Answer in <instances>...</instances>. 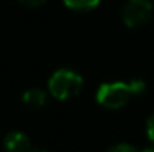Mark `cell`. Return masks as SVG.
I'll return each mask as SVG.
<instances>
[{"mask_svg":"<svg viewBox=\"0 0 154 152\" xmlns=\"http://www.w3.org/2000/svg\"><path fill=\"white\" fill-rule=\"evenodd\" d=\"M145 88V82L141 79L130 82H106L99 87L96 93V100L106 109H120L126 106L133 97L141 96Z\"/></svg>","mask_w":154,"mask_h":152,"instance_id":"obj_1","label":"cell"},{"mask_svg":"<svg viewBox=\"0 0 154 152\" xmlns=\"http://www.w3.org/2000/svg\"><path fill=\"white\" fill-rule=\"evenodd\" d=\"M82 76L69 69H60L54 72L48 81L50 93L58 100H67L78 96L82 90Z\"/></svg>","mask_w":154,"mask_h":152,"instance_id":"obj_2","label":"cell"},{"mask_svg":"<svg viewBox=\"0 0 154 152\" xmlns=\"http://www.w3.org/2000/svg\"><path fill=\"white\" fill-rule=\"evenodd\" d=\"M153 15V3L150 0H127L123 7V21L130 28L145 25Z\"/></svg>","mask_w":154,"mask_h":152,"instance_id":"obj_3","label":"cell"},{"mask_svg":"<svg viewBox=\"0 0 154 152\" xmlns=\"http://www.w3.org/2000/svg\"><path fill=\"white\" fill-rule=\"evenodd\" d=\"M3 148L6 152H29L32 148L30 139L21 131H11L3 140Z\"/></svg>","mask_w":154,"mask_h":152,"instance_id":"obj_4","label":"cell"},{"mask_svg":"<svg viewBox=\"0 0 154 152\" xmlns=\"http://www.w3.org/2000/svg\"><path fill=\"white\" fill-rule=\"evenodd\" d=\"M23 103L29 107H33V109L44 107L47 103V94L41 88H30L23 94Z\"/></svg>","mask_w":154,"mask_h":152,"instance_id":"obj_5","label":"cell"},{"mask_svg":"<svg viewBox=\"0 0 154 152\" xmlns=\"http://www.w3.org/2000/svg\"><path fill=\"white\" fill-rule=\"evenodd\" d=\"M63 1L67 7L73 10H88L100 3V0H63Z\"/></svg>","mask_w":154,"mask_h":152,"instance_id":"obj_6","label":"cell"},{"mask_svg":"<svg viewBox=\"0 0 154 152\" xmlns=\"http://www.w3.org/2000/svg\"><path fill=\"white\" fill-rule=\"evenodd\" d=\"M105 152H139L135 146L129 145V143H118V145H114L111 148H108Z\"/></svg>","mask_w":154,"mask_h":152,"instance_id":"obj_7","label":"cell"},{"mask_svg":"<svg viewBox=\"0 0 154 152\" xmlns=\"http://www.w3.org/2000/svg\"><path fill=\"white\" fill-rule=\"evenodd\" d=\"M147 136L151 142H154V113L147 119Z\"/></svg>","mask_w":154,"mask_h":152,"instance_id":"obj_8","label":"cell"},{"mask_svg":"<svg viewBox=\"0 0 154 152\" xmlns=\"http://www.w3.org/2000/svg\"><path fill=\"white\" fill-rule=\"evenodd\" d=\"M23 4L26 6H30V7H35V6H42L44 3H47L48 0H20Z\"/></svg>","mask_w":154,"mask_h":152,"instance_id":"obj_9","label":"cell"},{"mask_svg":"<svg viewBox=\"0 0 154 152\" xmlns=\"http://www.w3.org/2000/svg\"><path fill=\"white\" fill-rule=\"evenodd\" d=\"M29 152H47L44 151V149H39V148H30V151Z\"/></svg>","mask_w":154,"mask_h":152,"instance_id":"obj_10","label":"cell"},{"mask_svg":"<svg viewBox=\"0 0 154 152\" xmlns=\"http://www.w3.org/2000/svg\"><path fill=\"white\" fill-rule=\"evenodd\" d=\"M142 152H154V145L153 146H148V148H145Z\"/></svg>","mask_w":154,"mask_h":152,"instance_id":"obj_11","label":"cell"}]
</instances>
